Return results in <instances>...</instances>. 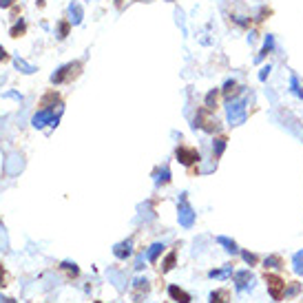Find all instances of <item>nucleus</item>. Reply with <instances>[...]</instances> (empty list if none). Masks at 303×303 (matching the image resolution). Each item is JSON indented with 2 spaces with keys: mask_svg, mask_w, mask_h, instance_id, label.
Instances as JSON below:
<instances>
[{
  "mask_svg": "<svg viewBox=\"0 0 303 303\" xmlns=\"http://www.w3.org/2000/svg\"><path fill=\"white\" fill-rule=\"evenodd\" d=\"M246 107H248V98H239V100H230V102L226 104V120L230 126H241V124H246Z\"/></svg>",
  "mask_w": 303,
  "mask_h": 303,
  "instance_id": "nucleus-1",
  "label": "nucleus"
},
{
  "mask_svg": "<svg viewBox=\"0 0 303 303\" xmlns=\"http://www.w3.org/2000/svg\"><path fill=\"white\" fill-rule=\"evenodd\" d=\"M195 219H197L195 208L190 206L186 192H182L180 195V206H177V222H180L182 228H192L195 226Z\"/></svg>",
  "mask_w": 303,
  "mask_h": 303,
  "instance_id": "nucleus-2",
  "label": "nucleus"
},
{
  "mask_svg": "<svg viewBox=\"0 0 303 303\" xmlns=\"http://www.w3.org/2000/svg\"><path fill=\"white\" fill-rule=\"evenodd\" d=\"M264 281H265V288H268L270 299L272 301H283V297H286V281H283L279 274H272V272H265Z\"/></svg>",
  "mask_w": 303,
  "mask_h": 303,
  "instance_id": "nucleus-3",
  "label": "nucleus"
},
{
  "mask_svg": "<svg viewBox=\"0 0 303 303\" xmlns=\"http://www.w3.org/2000/svg\"><path fill=\"white\" fill-rule=\"evenodd\" d=\"M192 128H204L206 133H217L219 131V122L217 117H213V111L208 109H199L192 120Z\"/></svg>",
  "mask_w": 303,
  "mask_h": 303,
  "instance_id": "nucleus-4",
  "label": "nucleus"
},
{
  "mask_svg": "<svg viewBox=\"0 0 303 303\" xmlns=\"http://www.w3.org/2000/svg\"><path fill=\"white\" fill-rule=\"evenodd\" d=\"M175 157L180 164H184V166H192V164H197L201 159V155L195 146H177Z\"/></svg>",
  "mask_w": 303,
  "mask_h": 303,
  "instance_id": "nucleus-5",
  "label": "nucleus"
},
{
  "mask_svg": "<svg viewBox=\"0 0 303 303\" xmlns=\"http://www.w3.org/2000/svg\"><path fill=\"white\" fill-rule=\"evenodd\" d=\"M58 122H60V115H56L53 109H40V111L34 115V120H31V124H34L36 128H44L47 124L58 126Z\"/></svg>",
  "mask_w": 303,
  "mask_h": 303,
  "instance_id": "nucleus-6",
  "label": "nucleus"
},
{
  "mask_svg": "<svg viewBox=\"0 0 303 303\" xmlns=\"http://www.w3.org/2000/svg\"><path fill=\"white\" fill-rule=\"evenodd\" d=\"M80 67H82L80 62H69V64H62V67L58 69V71L51 76V82H53V84H62V82H67L71 76H76V73H77V69H80Z\"/></svg>",
  "mask_w": 303,
  "mask_h": 303,
  "instance_id": "nucleus-7",
  "label": "nucleus"
},
{
  "mask_svg": "<svg viewBox=\"0 0 303 303\" xmlns=\"http://www.w3.org/2000/svg\"><path fill=\"white\" fill-rule=\"evenodd\" d=\"M232 281H235L237 292H241V290H246V288H252L255 274H252L250 270H237V272H232Z\"/></svg>",
  "mask_w": 303,
  "mask_h": 303,
  "instance_id": "nucleus-8",
  "label": "nucleus"
},
{
  "mask_svg": "<svg viewBox=\"0 0 303 303\" xmlns=\"http://www.w3.org/2000/svg\"><path fill=\"white\" fill-rule=\"evenodd\" d=\"M151 292V283L146 277H137L135 281H133V299L135 301H142L146 299V295Z\"/></svg>",
  "mask_w": 303,
  "mask_h": 303,
  "instance_id": "nucleus-9",
  "label": "nucleus"
},
{
  "mask_svg": "<svg viewBox=\"0 0 303 303\" xmlns=\"http://www.w3.org/2000/svg\"><path fill=\"white\" fill-rule=\"evenodd\" d=\"M243 91V86L237 84V80L235 77H228L226 82H224V86H222V93H224V98H226V102H230V100H235L237 95H239Z\"/></svg>",
  "mask_w": 303,
  "mask_h": 303,
  "instance_id": "nucleus-10",
  "label": "nucleus"
},
{
  "mask_svg": "<svg viewBox=\"0 0 303 303\" xmlns=\"http://www.w3.org/2000/svg\"><path fill=\"white\" fill-rule=\"evenodd\" d=\"M168 297H171L175 303H190L192 301V297L188 295L184 288H180V286H175V283H171L168 286Z\"/></svg>",
  "mask_w": 303,
  "mask_h": 303,
  "instance_id": "nucleus-11",
  "label": "nucleus"
},
{
  "mask_svg": "<svg viewBox=\"0 0 303 303\" xmlns=\"http://www.w3.org/2000/svg\"><path fill=\"white\" fill-rule=\"evenodd\" d=\"M113 255L117 257V259H128V257L133 255V241L131 239H126V241H120V243H115L113 246Z\"/></svg>",
  "mask_w": 303,
  "mask_h": 303,
  "instance_id": "nucleus-12",
  "label": "nucleus"
},
{
  "mask_svg": "<svg viewBox=\"0 0 303 303\" xmlns=\"http://www.w3.org/2000/svg\"><path fill=\"white\" fill-rule=\"evenodd\" d=\"M217 243L219 246H224V250L228 252V255H239V246H237V241L235 239H230V237H224V235H219L217 237Z\"/></svg>",
  "mask_w": 303,
  "mask_h": 303,
  "instance_id": "nucleus-13",
  "label": "nucleus"
},
{
  "mask_svg": "<svg viewBox=\"0 0 303 303\" xmlns=\"http://www.w3.org/2000/svg\"><path fill=\"white\" fill-rule=\"evenodd\" d=\"M69 13H71V25H80L82 18H84V9H82L80 2H71L69 4Z\"/></svg>",
  "mask_w": 303,
  "mask_h": 303,
  "instance_id": "nucleus-14",
  "label": "nucleus"
},
{
  "mask_svg": "<svg viewBox=\"0 0 303 303\" xmlns=\"http://www.w3.org/2000/svg\"><path fill=\"white\" fill-rule=\"evenodd\" d=\"M272 51H274V36L268 34V36H265V40H264V49H261L259 56L255 58V62H261L265 56H268V53H272Z\"/></svg>",
  "mask_w": 303,
  "mask_h": 303,
  "instance_id": "nucleus-15",
  "label": "nucleus"
},
{
  "mask_svg": "<svg viewBox=\"0 0 303 303\" xmlns=\"http://www.w3.org/2000/svg\"><path fill=\"white\" fill-rule=\"evenodd\" d=\"M226 146H228V140H226L224 135L215 137V140H213V157H215V159L222 157L224 151H226Z\"/></svg>",
  "mask_w": 303,
  "mask_h": 303,
  "instance_id": "nucleus-16",
  "label": "nucleus"
},
{
  "mask_svg": "<svg viewBox=\"0 0 303 303\" xmlns=\"http://www.w3.org/2000/svg\"><path fill=\"white\" fill-rule=\"evenodd\" d=\"M164 248H166V246H164L162 241H155L153 246L149 248V252H146V259H149L151 264H157V259H159V255L164 252Z\"/></svg>",
  "mask_w": 303,
  "mask_h": 303,
  "instance_id": "nucleus-17",
  "label": "nucleus"
},
{
  "mask_svg": "<svg viewBox=\"0 0 303 303\" xmlns=\"http://www.w3.org/2000/svg\"><path fill=\"white\" fill-rule=\"evenodd\" d=\"M208 303H230V292L226 288H219V290L210 292V301Z\"/></svg>",
  "mask_w": 303,
  "mask_h": 303,
  "instance_id": "nucleus-18",
  "label": "nucleus"
},
{
  "mask_svg": "<svg viewBox=\"0 0 303 303\" xmlns=\"http://www.w3.org/2000/svg\"><path fill=\"white\" fill-rule=\"evenodd\" d=\"M264 268H268V270H281L283 268L281 255H268L264 259Z\"/></svg>",
  "mask_w": 303,
  "mask_h": 303,
  "instance_id": "nucleus-19",
  "label": "nucleus"
},
{
  "mask_svg": "<svg viewBox=\"0 0 303 303\" xmlns=\"http://www.w3.org/2000/svg\"><path fill=\"white\" fill-rule=\"evenodd\" d=\"M175 264H177V250H171L162 261V274L171 272V270L175 268Z\"/></svg>",
  "mask_w": 303,
  "mask_h": 303,
  "instance_id": "nucleus-20",
  "label": "nucleus"
},
{
  "mask_svg": "<svg viewBox=\"0 0 303 303\" xmlns=\"http://www.w3.org/2000/svg\"><path fill=\"white\" fill-rule=\"evenodd\" d=\"M217 95H219V91H217V89H210L208 93H206L204 109H208V111H215V109H217Z\"/></svg>",
  "mask_w": 303,
  "mask_h": 303,
  "instance_id": "nucleus-21",
  "label": "nucleus"
},
{
  "mask_svg": "<svg viewBox=\"0 0 303 303\" xmlns=\"http://www.w3.org/2000/svg\"><path fill=\"white\" fill-rule=\"evenodd\" d=\"M230 274H232V265L228 264V265H224V268H215V270H210L208 277H210V279H226V277H230Z\"/></svg>",
  "mask_w": 303,
  "mask_h": 303,
  "instance_id": "nucleus-22",
  "label": "nucleus"
},
{
  "mask_svg": "<svg viewBox=\"0 0 303 303\" xmlns=\"http://www.w3.org/2000/svg\"><path fill=\"white\" fill-rule=\"evenodd\" d=\"M155 184H157V186H166V184H171V168H168V166L159 168L157 177H155Z\"/></svg>",
  "mask_w": 303,
  "mask_h": 303,
  "instance_id": "nucleus-23",
  "label": "nucleus"
},
{
  "mask_svg": "<svg viewBox=\"0 0 303 303\" xmlns=\"http://www.w3.org/2000/svg\"><path fill=\"white\" fill-rule=\"evenodd\" d=\"M290 93H295L297 98L303 100V84L299 82V76H297V73H292L290 76Z\"/></svg>",
  "mask_w": 303,
  "mask_h": 303,
  "instance_id": "nucleus-24",
  "label": "nucleus"
},
{
  "mask_svg": "<svg viewBox=\"0 0 303 303\" xmlns=\"http://www.w3.org/2000/svg\"><path fill=\"white\" fill-rule=\"evenodd\" d=\"M292 270H295V274H303V250L295 252V257H292Z\"/></svg>",
  "mask_w": 303,
  "mask_h": 303,
  "instance_id": "nucleus-25",
  "label": "nucleus"
},
{
  "mask_svg": "<svg viewBox=\"0 0 303 303\" xmlns=\"http://www.w3.org/2000/svg\"><path fill=\"white\" fill-rule=\"evenodd\" d=\"M56 102H60V98H58L56 91H51V93H47L42 98V104H40V107H42V109H51L49 104H53V107H56Z\"/></svg>",
  "mask_w": 303,
  "mask_h": 303,
  "instance_id": "nucleus-26",
  "label": "nucleus"
},
{
  "mask_svg": "<svg viewBox=\"0 0 303 303\" xmlns=\"http://www.w3.org/2000/svg\"><path fill=\"white\" fill-rule=\"evenodd\" d=\"M60 268L67 270V272L71 274V277H77V274H80V268H77V264H73V261H62Z\"/></svg>",
  "mask_w": 303,
  "mask_h": 303,
  "instance_id": "nucleus-27",
  "label": "nucleus"
},
{
  "mask_svg": "<svg viewBox=\"0 0 303 303\" xmlns=\"http://www.w3.org/2000/svg\"><path fill=\"white\" fill-rule=\"evenodd\" d=\"M301 292V283H297V281H292L290 286L286 283V299H290V297H297Z\"/></svg>",
  "mask_w": 303,
  "mask_h": 303,
  "instance_id": "nucleus-28",
  "label": "nucleus"
},
{
  "mask_svg": "<svg viewBox=\"0 0 303 303\" xmlns=\"http://www.w3.org/2000/svg\"><path fill=\"white\" fill-rule=\"evenodd\" d=\"M69 31H71V22H69V20H62L60 25H58V38L64 40V38L69 36Z\"/></svg>",
  "mask_w": 303,
  "mask_h": 303,
  "instance_id": "nucleus-29",
  "label": "nucleus"
},
{
  "mask_svg": "<svg viewBox=\"0 0 303 303\" xmlns=\"http://www.w3.org/2000/svg\"><path fill=\"white\" fill-rule=\"evenodd\" d=\"M241 257H243V261H246L248 265H257V264H259V257H257L255 252H250V250H241Z\"/></svg>",
  "mask_w": 303,
  "mask_h": 303,
  "instance_id": "nucleus-30",
  "label": "nucleus"
},
{
  "mask_svg": "<svg viewBox=\"0 0 303 303\" xmlns=\"http://www.w3.org/2000/svg\"><path fill=\"white\" fill-rule=\"evenodd\" d=\"M25 29H27V25L20 20V22H16V25L11 27V31H9V36H11V38H18V36H22V34H25Z\"/></svg>",
  "mask_w": 303,
  "mask_h": 303,
  "instance_id": "nucleus-31",
  "label": "nucleus"
},
{
  "mask_svg": "<svg viewBox=\"0 0 303 303\" xmlns=\"http://www.w3.org/2000/svg\"><path fill=\"white\" fill-rule=\"evenodd\" d=\"M16 67H18V69H20V71H22V73H34V71H36V69H34V67H31V64H29V62H25V60H20V58H16Z\"/></svg>",
  "mask_w": 303,
  "mask_h": 303,
  "instance_id": "nucleus-32",
  "label": "nucleus"
},
{
  "mask_svg": "<svg viewBox=\"0 0 303 303\" xmlns=\"http://www.w3.org/2000/svg\"><path fill=\"white\" fill-rule=\"evenodd\" d=\"M230 20L235 22V25H239V27H248V25H250V18H246V16H232Z\"/></svg>",
  "mask_w": 303,
  "mask_h": 303,
  "instance_id": "nucleus-33",
  "label": "nucleus"
},
{
  "mask_svg": "<svg viewBox=\"0 0 303 303\" xmlns=\"http://www.w3.org/2000/svg\"><path fill=\"white\" fill-rule=\"evenodd\" d=\"M270 71H272V67H270V64H265V67H261V71H259V82H265V80H268Z\"/></svg>",
  "mask_w": 303,
  "mask_h": 303,
  "instance_id": "nucleus-34",
  "label": "nucleus"
},
{
  "mask_svg": "<svg viewBox=\"0 0 303 303\" xmlns=\"http://www.w3.org/2000/svg\"><path fill=\"white\" fill-rule=\"evenodd\" d=\"M13 2H16V0H0V7H2V9H7V7H11Z\"/></svg>",
  "mask_w": 303,
  "mask_h": 303,
  "instance_id": "nucleus-35",
  "label": "nucleus"
},
{
  "mask_svg": "<svg viewBox=\"0 0 303 303\" xmlns=\"http://www.w3.org/2000/svg\"><path fill=\"white\" fill-rule=\"evenodd\" d=\"M0 303H18V301L11 299V297H0Z\"/></svg>",
  "mask_w": 303,
  "mask_h": 303,
  "instance_id": "nucleus-36",
  "label": "nucleus"
},
{
  "mask_svg": "<svg viewBox=\"0 0 303 303\" xmlns=\"http://www.w3.org/2000/svg\"><path fill=\"white\" fill-rule=\"evenodd\" d=\"M4 286V270H2V264H0V288Z\"/></svg>",
  "mask_w": 303,
  "mask_h": 303,
  "instance_id": "nucleus-37",
  "label": "nucleus"
},
{
  "mask_svg": "<svg viewBox=\"0 0 303 303\" xmlns=\"http://www.w3.org/2000/svg\"><path fill=\"white\" fill-rule=\"evenodd\" d=\"M93 303H102V301H93Z\"/></svg>",
  "mask_w": 303,
  "mask_h": 303,
  "instance_id": "nucleus-38",
  "label": "nucleus"
}]
</instances>
